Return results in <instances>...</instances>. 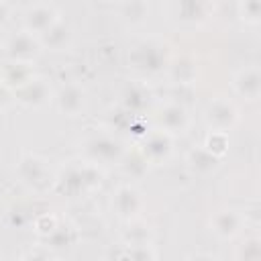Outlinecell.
I'll return each mask as SVG.
<instances>
[{"label":"cell","mask_w":261,"mask_h":261,"mask_svg":"<svg viewBox=\"0 0 261 261\" xmlns=\"http://www.w3.org/2000/svg\"><path fill=\"white\" fill-rule=\"evenodd\" d=\"M6 16H8V6L6 4H0V24L6 20Z\"/></svg>","instance_id":"1"}]
</instances>
